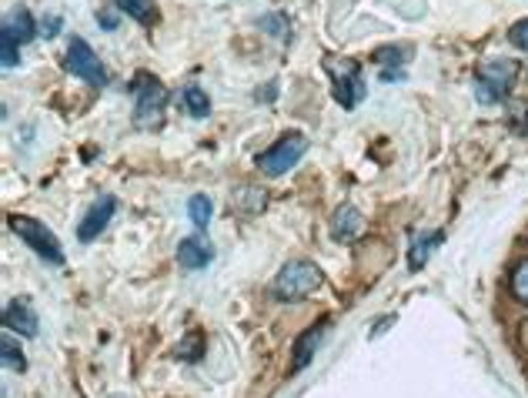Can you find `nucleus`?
Here are the masks:
<instances>
[{"mask_svg":"<svg viewBox=\"0 0 528 398\" xmlns=\"http://www.w3.org/2000/svg\"><path fill=\"white\" fill-rule=\"evenodd\" d=\"M64 67L74 77H81L84 84L97 87V91H101V87H107V81H111V77H107V71H104V64H101V57L94 54V47L87 44L84 37H77V34L71 37V41H67Z\"/></svg>","mask_w":528,"mask_h":398,"instance_id":"7","label":"nucleus"},{"mask_svg":"<svg viewBox=\"0 0 528 398\" xmlns=\"http://www.w3.org/2000/svg\"><path fill=\"white\" fill-rule=\"evenodd\" d=\"M508 41H512L518 51L528 54V17H525V21H518V24L508 27Z\"/></svg>","mask_w":528,"mask_h":398,"instance_id":"25","label":"nucleus"},{"mask_svg":"<svg viewBox=\"0 0 528 398\" xmlns=\"http://www.w3.org/2000/svg\"><path fill=\"white\" fill-rule=\"evenodd\" d=\"M518 342H522L525 355H528V322H522V325H518Z\"/></svg>","mask_w":528,"mask_h":398,"instance_id":"28","label":"nucleus"},{"mask_svg":"<svg viewBox=\"0 0 528 398\" xmlns=\"http://www.w3.org/2000/svg\"><path fill=\"white\" fill-rule=\"evenodd\" d=\"M7 225H11L14 235L21 238L27 248H34L44 261H51V265H64L61 241H57L54 231H47L41 221H34V218H27V215H11V218H7Z\"/></svg>","mask_w":528,"mask_h":398,"instance_id":"6","label":"nucleus"},{"mask_svg":"<svg viewBox=\"0 0 528 398\" xmlns=\"http://www.w3.org/2000/svg\"><path fill=\"white\" fill-rule=\"evenodd\" d=\"M117 7L127 14V17H134L138 24H151L154 17H158V11H154V0H114Z\"/></svg>","mask_w":528,"mask_h":398,"instance_id":"17","label":"nucleus"},{"mask_svg":"<svg viewBox=\"0 0 528 398\" xmlns=\"http://www.w3.org/2000/svg\"><path fill=\"white\" fill-rule=\"evenodd\" d=\"M211 258H214L211 241H208V238H201V235L184 238L181 245H178V261H181V268H188V271L208 268V265H211Z\"/></svg>","mask_w":528,"mask_h":398,"instance_id":"11","label":"nucleus"},{"mask_svg":"<svg viewBox=\"0 0 528 398\" xmlns=\"http://www.w3.org/2000/svg\"><path fill=\"white\" fill-rule=\"evenodd\" d=\"M181 101H184V108H188L191 118H208L211 114V101L201 87H188V91L181 94Z\"/></svg>","mask_w":528,"mask_h":398,"instance_id":"20","label":"nucleus"},{"mask_svg":"<svg viewBox=\"0 0 528 398\" xmlns=\"http://www.w3.org/2000/svg\"><path fill=\"white\" fill-rule=\"evenodd\" d=\"M258 31L275 34L278 41H288V37H291V24H288L285 14H268V17H261V21H258Z\"/></svg>","mask_w":528,"mask_h":398,"instance_id":"24","label":"nucleus"},{"mask_svg":"<svg viewBox=\"0 0 528 398\" xmlns=\"http://www.w3.org/2000/svg\"><path fill=\"white\" fill-rule=\"evenodd\" d=\"M445 241V231H435V235H428L422 241H415L412 245V255H408V268L418 271V268H425V261H428V251H435L438 245Z\"/></svg>","mask_w":528,"mask_h":398,"instance_id":"16","label":"nucleus"},{"mask_svg":"<svg viewBox=\"0 0 528 398\" xmlns=\"http://www.w3.org/2000/svg\"><path fill=\"white\" fill-rule=\"evenodd\" d=\"M131 94H134V124L138 128H158L164 121V108H168V87L154 74H138L131 84Z\"/></svg>","mask_w":528,"mask_h":398,"instance_id":"3","label":"nucleus"},{"mask_svg":"<svg viewBox=\"0 0 528 398\" xmlns=\"http://www.w3.org/2000/svg\"><path fill=\"white\" fill-rule=\"evenodd\" d=\"M97 24H101L104 31H114V27L121 24V17H117V14L111 11V7H107V11H101V14H97Z\"/></svg>","mask_w":528,"mask_h":398,"instance_id":"27","label":"nucleus"},{"mask_svg":"<svg viewBox=\"0 0 528 398\" xmlns=\"http://www.w3.org/2000/svg\"><path fill=\"white\" fill-rule=\"evenodd\" d=\"M0 358H4V365L11 368V372H27L24 352L17 348L14 335H4V338H0Z\"/></svg>","mask_w":528,"mask_h":398,"instance_id":"21","label":"nucleus"},{"mask_svg":"<svg viewBox=\"0 0 528 398\" xmlns=\"http://www.w3.org/2000/svg\"><path fill=\"white\" fill-rule=\"evenodd\" d=\"M325 71L331 77V84H335V101L345 111H355L358 104L365 101V94H368L365 77H361V64L351 61V57L328 54L325 57Z\"/></svg>","mask_w":528,"mask_h":398,"instance_id":"4","label":"nucleus"},{"mask_svg":"<svg viewBox=\"0 0 528 398\" xmlns=\"http://www.w3.org/2000/svg\"><path fill=\"white\" fill-rule=\"evenodd\" d=\"M405 71H381V81H402Z\"/></svg>","mask_w":528,"mask_h":398,"instance_id":"29","label":"nucleus"},{"mask_svg":"<svg viewBox=\"0 0 528 398\" xmlns=\"http://www.w3.org/2000/svg\"><path fill=\"white\" fill-rule=\"evenodd\" d=\"M204 332H198V328H194V332H188L178 342V348H174V358H178V362H201L204 358Z\"/></svg>","mask_w":528,"mask_h":398,"instance_id":"15","label":"nucleus"},{"mask_svg":"<svg viewBox=\"0 0 528 398\" xmlns=\"http://www.w3.org/2000/svg\"><path fill=\"white\" fill-rule=\"evenodd\" d=\"M325 328H328V322L321 318V322H315V325L305 328V332L298 335L295 352H291V372H301V368L311 362V355H315L318 345H321V335H325Z\"/></svg>","mask_w":528,"mask_h":398,"instance_id":"12","label":"nucleus"},{"mask_svg":"<svg viewBox=\"0 0 528 398\" xmlns=\"http://www.w3.org/2000/svg\"><path fill=\"white\" fill-rule=\"evenodd\" d=\"M264 205H268V191L258 188V184H241L231 194V208L238 215H258V211H264Z\"/></svg>","mask_w":528,"mask_h":398,"instance_id":"13","label":"nucleus"},{"mask_svg":"<svg viewBox=\"0 0 528 398\" xmlns=\"http://www.w3.org/2000/svg\"><path fill=\"white\" fill-rule=\"evenodd\" d=\"M408 57H412V47H395V44H388V47H378V51L371 54V61L388 64V67H402Z\"/></svg>","mask_w":528,"mask_h":398,"instance_id":"23","label":"nucleus"},{"mask_svg":"<svg viewBox=\"0 0 528 398\" xmlns=\"http://www.w3.org/2000/svg\"><path fill=\"white\" fill-rule=\"evenodd\" d=\"M37 31H41V27L34 24V17L27 14V7H17V11H11V17L4 21V34H11L14 41H21V44H31Z\"/></svg>","mask_w":528,"mask_h":398,"instance_id":"14","label":"nucleus"},{"mask_svg":"<svg viewBox=\"0 0 528 398\" xmlns=\"http://www.w3.org/2000/svg\"><path fill=\"white\" fill-rule=\"evenodd\" d=\"M117 211V198L114 194H104V198H97V205H91V211L81 218V225H77V241H84V245H91V241L101 235V231L111 225Z\"/></svg>","mask_w":528,"mask_h":398,"instance_id":"8","label":"nucleus"},{"mask_svg":"<svg viewBox=\"0 0 528 398\" xmlns=\"http://www.w3.org/2000/svg\"><path fill=\"white\" fill-rule=\"evenodd\" d=\"M0 64H4V71L21 67V41H14V37L4 31H0Z\"/></svg>","mask_w":528,"mask_h":398,"instance_id":"22","label":"nucleus"},{"mask_svg":"<svg viewBox=\"0 0 528 398\" xmlns=\"http://www.w3.org/2000/svg\"><path fill=\"white\" fill-rule=\"evenodd\" d=\"M188 215L194 221V228L204 231L211 225V215H214V205H211V198L208 194H194V198L188 201Z\"/></svg>","mask_w":528,"mask_h":398,"instance_id":"18","label":"nucleus"},{"mask_svg":"<svg viewBox=\"0 0 528 398\" xmlns=\"http://www.w3.org/2000/svg\"><path fill=\"white\" fill-rule=\"evenodd\" d=\"M321 281H325V275H321V268L315 261L295 258L275 275L271 295H275L278 302H305V298H311L321 288Z\"/></svg>","mask_w":528,"mask_h":398,"instance_id":"1","label":"nucleus"},{"mask_svg":"<svg viewBox=\"0 0 528 398\" xmlns=\"http://www.w3.org/2000/svg\"><path fill=\"white\" fill-rule=\"evenodd\" d=\"M365 235V218H361L358 208H338V215L331 218V238L341 241V245H351V241H358Z\"/></svg>","mask_w":528,"mask_h":398,"instance_id":"10","label":"nucleus"},{"mask_svg":"<svg viewBox=\"0 0 528 398\" xmlns=\"http://www.w3.org/2000/svg\"><path fill=\"white\" fill-rule=\"evenodd\" d=\"M61 27H64L61 17H57V14H47L44 21H41V34H44V41H51V37L61 34Z\"/></svg>","mask_w":528,"mask_h":398,"instance_id":"26","label":"nucleus"},{"mask_svg":"<svg viewBox=\"0 0 528 398\" xmlns=\"http://www.w3.org/2000/svg\"><path fill=\"white\" fill-rule=\"evenodd\" d=\"M305 151H308V138L305 134H298V131H288V134H281V138L271 144L268 151H261L258 158V171L261 174H268V178H278V174H288L295 164L305 158Z\"/></svg>","mask_w":528,"mask_h":398,"instance_id":"5","label":"nucleus"},{"mask_svg":"<svg viewBox=\"0 0 528 398\" xmlns=\"http://www.w3.org/2000/svg\"><path fill=\"white\" fill-rule=\"evenodd\" d=\"M4 328L7 332H17L24 338H34L37 335V315L27 298H14V302H7L4 308Z\"/></svg>","mask_w":528,"mask_h":398,"instance_id":"9","label":"nucleus"},{"mask_svg":"<svg viewBox=\"0 0 528 398\" xmlns=\"http://www.w3.org/2000/svg\"><path fill=\"white\" fill-rule=\"evenodd\" d=\"M275 87H278V84H268V87H264V91H261V101H271V97H275Z\"/></svg>","mask_w":528,"mask_h":398,"instance_id":"30","label":"nucleus"},{"mask_svg":"<svg viewBox=\"0 0 528 398\" xmlns=\"http://www.w3.org/2000/svg\"><path fill=\"white\" fill-rule=\"evenodd\" d=\"M508 291H512V298L518 305L528 308V258L518 261L512 268V278H508Z\"/></svg>","mask_w":528,"mask_h":398,"instance_id":"19","label":"nucleus"},{"mask_svg":"<svg viewBox=\"0 0 528 398\" xmlns=\"http://www.w3.org/2000/svg\"><path fill=\"white\" fill-rule=\"evenodd\" d=\"M522 74V64L512 61V57H495V61H485L475 71V97L482 104H498L512 94V87Z\"/></svg>","mask_w":528,"mask_h":398,"instance_id":"2","label":"nucleus"}]
</instances>
